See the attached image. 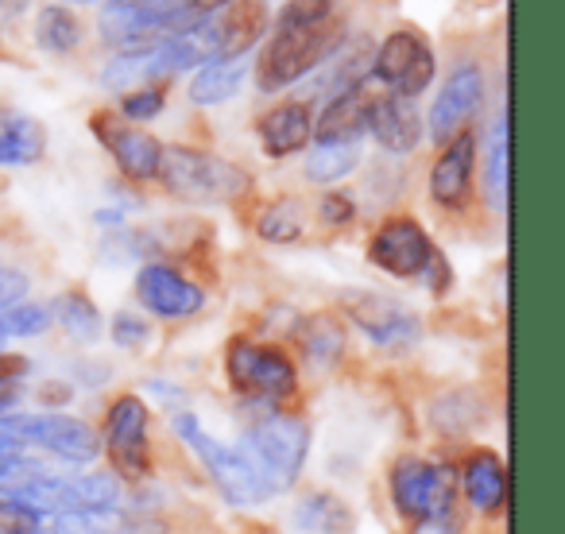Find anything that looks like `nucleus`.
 Returning a JSON list of instances; mask_svg holds the SVG:
<instances>
[{"label":"nucleus","mask_w":565,"mask_h":534,"mask_svg":"<svg viewBox=\"0 0 565 534\" xmlns=\"http://www.w3.org/2000/svg\"><path fill=\"white\" fill-rule=\"evenodd\" d=\"M341 32L345 28L338 17V0H287L275 20L271 43L256 63V86L264 94L295 86L338 51Z\"/></svg>","instance_id":"f257e3e1"},{"label":"nucleus","mask_w":565,"mask_h":534,"mask_svg":"<svg viewBox=\"0 0 565 534\" xmlns=\"http://www.w3.org/2000/svg\"><path fill=\"white\" fill-rule=\"evenodd\" d=\"M295 341H299V353H302V361H307V369H315V372H326L345 353V330H341V322L333 314L307 318V322L299 325V333H295Z\"/></svg>","instance_id":"5701e85b"},{"label":"nucleus","mask_w":565,"mask_h":534,"mask_svg":"<svg viewBox=\"0 0 565 534\" xmlns=\"http://www.w3.org/2000/svg\"><path fill=\"white\" fill-rule=\"evenodd\" d=\"M136 299L148 314H156L159 322H182V318H194L205 307V291L186 279L179 267L163 264V259H151L140 267L136 276Z\"/></svg>","instance_id":"f8f14e48"},{"label":"nucleus","mask_w":565,"mask_h":534,"mask_svg":"<svg viewBox=\"0 0 565 534\" xmlns=\"http://www.w3.org/2000/svg\"><path fill=\"white\" fill-rule=\"evenodd\" d=\"M156 179L163 182L167 194L179 202L213 205V202H233L248 190V171L233 159H221L205 148H186V143H171L159 156Z\"/></svg>","instance_id":"7ed1b4c3"},{"label":"nucleus","mask_w":565,"mask_h":534,"mask_svg":"<svg viewBox=\"0 0 565 534\" xmlns=\"http://www.w3.org/2000/svg\"><path fill=\"white\" fill-rule=\"evenodd\" d=\"M210 24L217 35V58L248 55L267 32V0H225L210 17Z\"/></svg>","instance_id":"a211bd4d"},{"label":"nucleus","mask_w":565,"mask_h":534,"mask_svg":"<svg viewBox=\"0 0 565 534\" xmlns=\"http://www.w3.org/2000/svg\"><path fill=\"white\" fill-rule=\"evenodd\" d=\"M457 484H461L465 500L484 515H495L508 500V469L495 449H472L457 469Z\"/></svg>","instance_id":"6ab92c4d"},{"label":"nucleus","mask_w":565,"mask_h":534,"mask_svg":"<svg viewBox=\"0 0 565 534\" xmlns=\"http://www.w3.org/2000/svg\"><path fill=\"white\" fill-rule=\"evenodd\" d=\"M244 78H248V55H236V58H213L205 63L202 71L194 74L190 82V105H225L241 94Z\"/></svg>","instance_id":"4be33fe9"},{"label":"nucleus","mask_w":565,"mask_h":534,"mask_svg":"<svg viewBox=\"0 0 565 534\" xmlns=\"http://www.w3.org/2000/svg\"><path fill=\"white\" fill-rule=\"evenodd\" d=\"M0 534H47V515L17 495H0Z\"/></svg>","instance_id":"7c9ffc66"},{"label":"nucleus","mask_w":565,"mask_h":534,"mask_svg":"<svg viewBox=\"0 0 565 534\" xmlns=\"http://www.w3.org/2000/svg\"><path fill=\"white\" fill-rule=\"evenodd\" d=\"M472 171H477V132L461 128L441 143L430 167V197L441 210H461L472 194Z\"/></svg>","instance_id":"2eb2a0df"},{"label":"nucleus","mask_w":565,"mask_h":534,"mask_svg":"<svg viewBox=\"0 0 565 534\" xmlns=\"http://www.w3.org/2000/svg\"><path fill=\"white\" fill-rule=\"evenodd\" d=\"M109 338H113V345H117V349H140V345H148L151 325L143 322V314H132V310H120V314H113Z\"/></svg>","instance_id":"72a5a7b5"},{"label":"nucleus","mask_w":565,"mask_h":534,"mask_svg":"<svg viewBox=\"0 0 565 534\" xmlns=\"http://www.w3.org/2000/svg\"><path fill=\"white\" fill-rule=\"evenodd\" d=\"M174 434L182 438V446L202 461V469L210 472L213 488L221 492V500L233 508H259V503L275 500V488L267 484V477L241 453V446H225L221 438L205 434V426L198 423L194 410L174 415Z\"/></svg>","instance_id":"f03ea898"},{"label":"nucleus","mask_w":565,"mask_h":534,"mask_svg":"<svg viewBox=\"0 0 565 534\" xmlns=\"http://www.w3.org/2000/svg\"><path fill=\"white\" fill-rule=\"evenodd\" d=\"M82 20L74 17L66 4H47V9H40V17H35V43H40L43 51H51V55H71V51L82 47Z\"/></svg>","instance_id":"393cba45"},{"label":"nucleus","mask_w":565,"mask_h":534,"mask_svg":"<svg viewBox=\"0 0 565 534\" xmlns=\"http://www.w3.org/2000/svg\"><path fill=\"white\" fill-rule=\"evenodd\" d=\"M480 97H484V71L477 63H457L449 71V78L441 82V94L434 97L430 117L423 120L430 140L446 143L449 136H457L461 128H469V120L477 117Z\"/></svg>","instance_id":"4468645a"},{"label":"nucleus","mask_w":565,"mask_h":534,"mask_svg":"<svg viewBox=\"0 0 565 534\" xmlns=\"http://www.w3.org/2000/svg\"><path fill=\"white\" fill-rule=\"evenodd\" d=\"M256 132L267 156L287 159L310 143V136H315V113H310L307 102H282L259 117Z\"/></svg>","instance_id":"aec40b11"},{"label":"nucleus","mask_w":565,"mask_h":534,"mask_svg":"<svg viewBox=\"0 0 565 534\" xmlns=\"http://www.w3.org/2000/svg\"><path fill=\"white\" fill-rule=\"evenodd\" d=\"M369 132L392 156H411L423 143V117H418L415 102L399 94H372L369 105Z\"/></svg>","instance_id":"dca6fc26"},{"label":"nucleus","mask_w":565,"mask_h":534,"mask_svg":"<svg viewBox=\"0 0 565 534\" xmlns=\"http://www.w3.org/2000/svg\"><path fill=\"white\" fill-rule=\"evenodd\" d=\"M51 318H55L74 341H86L89 345V341L102 338V310L94 307V299H89L86 291L58 295L55 307H51Z\"/></svg>","instance_id":"a878e982"},{"label":"nucleus","mask_w":565,"mask_h":534,"mask_svg":"<svg viewBox=\"0 0 565 534\" xmlns=\"http://www.w3.org/2000/svg\"><path fill=\"white\" fill-rule=\"evenodd\" d=\"M236 446H241V453L264 472L275 492H287V488L299 484L302 464H307L310 426H307V418H299L287 407L264 410V415L244 430V438L236 441Z\"/></svg>","instance_id":"20e7f679"},{"label":"nucleus","mask_w":565,"mask_h":534,"mask_svg":"<svg viewBox=\"0 0 565 534\" xmlns=\"http://www.w3.org/2000/svg\"><path fill=\"white\" fill-rule=\"evenodd\" d=\"M295 523L307 534H349L353 531V508L333 492H310L295 508Z\"/></svg>","instance_id":"b1692460"},{"label":"nucleus","mask_w":565,"mask_h":534,"mask_svg":"<svg viewBox=\"0 0 565 534\" xmlns=\"http://www.w3.org/2000/svg\"><path fill=\"white\" fill-rule=\"evenodd\" d=\"M318 217L326 221V225H353L356 221V202L345 194V190H330V194H322V202H318Z\"/></svg>","instance_id":"f704fd0d"},{"label":"nucleus","mask_w":565,"mask_h":534,"mask_svg":"<svg viewBox=\"0 0 565 534\" xmlns=\"http://www.w3.org/2000/svg\"><path fill=\"white\" fill-rule=\"evenodd\" d=\"M225 376L244 403L264 410H282V403L299 392V369L279 345L252 338H233L225 349Z\"/></svg>","instance_id":"39448f33"},{"label":"nucleus","mask_w":565,"mask_h":534,"mask_svg":"<svg viewBox=\"0 0 565 534\" xmlns=\"http://www.w3.org/2000/svg\"><path fill=\"white\" fill-rule=\"evenodd\" d=\"M369 105L372 89L369 82L361 86H349L341 94H333L326 102V109L315 120V143H361V136L369 132Z\"/></svg>","instance_id":"f3484780"},{"label":"nucleus","mask_w":565,"mask_h":534,"mask_svg":"<svg viewBox=\"0 0 565 534\" xmlns=\"http://www.w3.org/2000/svg\"><path fill=\"white\" fill-rule=\"evenodd\" d=\"M78 4H89V0H78Z\"/></svg>","instance_id":"4c0bfd02"},{"label":"nucleus","mask_w":565,"mask_h":534,"mask_svg":"<svg viewBox=\"0 0 565 534\" xmlns=\"http://www.w3.org/2000/svg\"><path fill=\"white\" fill-rule=\"evenodd\" d=\"M434 71H438V63H434L430 43L411 28H395L372 55V78L384 82L387 94L411 97V102L430 86Z\"/></svg>","instance_id":"9d476101"},{"label":"nucleus","mask_w":565,"mask_h":534,"mask_svg":"<svg viewBox=\"0 0 565 534\" xmlns=\"http://www.w3.org/2000/svg\"><path fill=\"white\" fill-rule=\"evenodd\" d=\"M40 457H32L28 449L20 453H0V495H17L24 484H32L35 477H43Z\"/></svg>","instance_id":"473e14b6"},{"label":"nucleus","mask_w":565,"mask_h":534,"mask_svg":"<svg viewBox=\"0 0 565 534\" xmlns=\"http://www.w3.org/2000/svg\"><path fill=\"white\" fill-rule=\"evenodd\" d=\"M167 109V86L148 82V86H136L132 94L120 97V120L136 125V120H156Z\"/></svg>","instance_id":"2f4dec72"},{"label":"nucleus","mask_w":565,"mask_h":534,"mask_svg":"<svg viewBox=\"0 0 565 534\" xmlns=\"http://www.w3.org/2000/svg\"><path fill=\"white\" fill-rule=\"evenodd\" d=\"M94 136L105 143V151L113 156V163L120 167V174L132 182H151L159 171V156H163V143L156 140L143 128L120 120L117 113H94L89 117Z\"/></svg>","instance_id":"ddd939ff"},{"label":"nucleus","mask_w":565,"mask_h":534,"mask_svg":"<svg viewBox=\"0 0 565 534\" xmlns=\"http://www.w3.org/2000/svg\"><path fill=\"white\" fill-rule=\"evenodd\" d=\"M148 403L125 392L109 403L102 426V449L109 453V469L117 480L140 484L151 477V441H148Z\"/></svg>","instance_id":"0eeeda50"},{"label":"nucleus","mask_w":565,"mask_h":534,"mask_svg":"<svg viewBox=\"0 0 565 534\" xmlns=\"http://www.w3.org/2000/svg\"><path fill=\"white\" fill-rule=\"evenodd\" d=\"M392 503L407 523L441 519L454 511L457 472L449 464L426 461V457H399L392 464Z\"/></svg>","instance_id":"6e6552de"},{"label":"nucleus","mask_w":565,"mask_h":534,"mask_svg":"<svg viewBox=\"0 0 565 534\" xmlns=\"http://www.w3.org/2000/svg\"><path fill=\"white\" fill-rule=\"evenodd\" d=\"M345 318L372 341L376 349L387 353H407L423 341V322L411 307H403L399 299H387L376 291H345L341 295Z\"/></svg>","instance_id":"1a4fd4ad"},{"label":"nucleus","mask_w":565,"mask_h":534,"mask_svg":"<svg viewBox=\"0 0 565 534\" xmlns=\"http://www.w3.org/2000/svg\"><path fill=\"white\" fill-rule=\"evenodd\" d=\"M47 132L35 117L17 109H0V167H32L43 159Z\"/></svg>","instance_id":"412c9836"},{"label":"nucleus","mask_w":565,"mask_h":534,"mask_svg":"<svg viewBox=\"0 0 565 534\" xmlns=\"http://www.w3.org/2000/svg\"><path fill=\"white\" fill-rule=\"evenodd\" d=\"M32 372V361L20 353H0V384H24V376Z\"/></svg>","instance_id":"c9c22d12"},{"label":"nucleus","mask_w":565,"mask_h":534,"mask_svg":"<svg viewBox=\"0 0 565 534\" xmlns=\"http://www.w3.org/2000/svg\"><path fill=\"white\" fill-rule=\"evenodd\" d=\"M51 307L40 302H12V307H0V341L9 338H40L51 330Z\"/></svg>","instance_id":"c756f323"},{"label":"nucleus","mask_w":565,"mask_h":534,"mask_svg":"<svg viewBox=\"0 0 565 534\" xmlns=\"http://www.w3.org/2000/svg\"><path fill=\"white\" fill-rule=\"evenodd\" d=\"M488 202L492 210L508 205V113H500L488 143Z\"/></svg>","instance_id":"c85d7f7f"},{"label":"nucleus","mask_w":565,"mask_h":534,"mask_svg":"<svg viewBox=\"0 0 565 534\" xmlns=\"http://www.w3.org/2000/svg\"><path fill=\"white\" fill-rule=\"evenodd\" d=\"M356 163H361V143H315V151L307 156V179L330 186L353 174Z\"/></svg>","instance_id":"bb28decb"},{"label":"nucleus","mask_w":565,"mask_h":534,"mask_svg":"<svg viewBox=\"0 0 565 534\" xmlns=\"http://www.w3.org/2000/svg\"><path fill=\"white\" fill-rule=\"evenodd\" d=\"M302 228H307V213H302L299 197H279V202H271L256 217V233L264 236L267 244H291V241H299Z\"/></svg>","instance_id":"cd10ccee"},{"label":"nucleus","mask_w":565,"mask_h":534,"mask_svg":"<svg viewBox=\"0 0 565 534\" xmlns=\"http://www.w3.org/2000/svg\"><path fill=\"white\" fill-rule=\"evenodd\" d=\"M0 423L20 449H43L66 464H94L102 453V430L63 410H9Z\"/></svg>","instance_id":"423d86ee"},{"label":"nucleus","mask_w":565,"mask_h":534,"mask_svg":"<svg viewBox=\"0 0 565 534\" xmlns=\"http://www.w3.org/2000/svg\"><path fill=\"white\" fill-rule=\"evenodd\" d=\"M411 534H461L454 523V515L441 519H423V523H411Z\"/></svg>","instance_id":"e433bc0d"},{"label":"nucleus","mask_w":565,"mask_h":534,"mask_svg":"<svg viewBox=\"0 0 565 534\" xmlns=\"http://www.w3.org/2000/svg\"><path fill=\"white\" fill-rule=\"evenodd\" d=\"M434 252L438 248H434L430 233H426L415 217H407V213L387 217L369 241L372 267H380V271H387V276H395V279H423Z\"/></svg>","instance_id":"9b49d317"}]
</instances>
